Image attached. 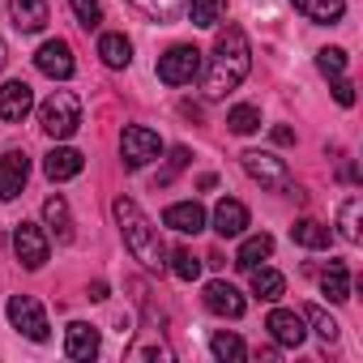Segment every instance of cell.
<instances>
[{"mask_svg": "<svg viewBox=\"0 0 363 363\" xmlns=\"http://www.w3.org/2000/svg\"><path fill=\"white\" fill-rule=\"evenodd\" d=\"M206 308L214 312V316H231V320H240L244 316V308H248V299L231 286V282H223V278H214V282H206Z\"/></svg>", "mask_w": 363, "mask_h": 363, "instance_id": "cell-11", "label": "cell"}, {"mask_svg": "<svg viewBox=\"0 0 363 363\" xmlns=\"http://www.w3.org/2000/svg\"><path fill=\"white\" fill-rule=\"evenodd\" d=\"M77 124H82V103H77L73 90H56V94L39 107V128H43L48 137H56V141L73 137Z\"/></svg>", "mask_w": 363, "mask_h": 363, "instance_id": "cell-3", "label": "cell"}, {"mask_svg": "<svg viewBox=\"0 0 363 363\" xmlns=\"http://www.w3.org/2000/svg\"><path fill=\"white\" fill-rule=\"evenodd\" d=\"M82 167H86V158H82V150H73V145H56V150L43 158V175L52 179V184L77 179V175H82Z\"/></svg>", "mask_w": 363, "mask_h": 363, "instance_id": "cell-14", "label": "cell"}, {"mask_svg": "<svg viewBox=\"0 0 363 363\" xmlns=\"http://www.w3.org/2000/svg\"><path fill=\"white\" fill-rule=\"evenodd\" d=\"M240 162H244V171L257 179L261 189H274V193H286V189H291V171H286V162H282L278 154L244 150V154H240Z\"/></svg>", "mask_w": 363, "mask_h": 363, "instance_id": "cell-7", "label": "cell"}, {"mask_svg": "<svg viewBox=\"0 0 363 363\" xmlns=\"http://www.w3.org/2000/svg\"><path fill=\"white\" fill-rule=\"evenodd\" d=\"M99 329L94 325H86V320H73L69 329H65V354L69 359H77V363H90L94 354H99Z\"/></svg>", "mask_w": 363, "mask_h": 363, "instance_id": "cell-15", "label": "cell"}, {"mask_svg": "<svg viewBox=\"0 0 363 363\" xmlns=\"http://www.w3.org/2000/svg\"><path fill=\"white\" fill-rule=\"evenodd\" d=\"M210 350H214V359H223V363H244V359H248L244 337H235V333H227V329H218V333L210 337Z\"/></svg>", "mask_w": 363, "mask_h": 363, "instance_id": "cell-26", "label": "cell"}, {"mask_svg": "<svg viewBox=\"0 0 363 363\" xmlns=\"http://www.w3.org/2000/svg\"><path fill=\"white\" fill-rule=\"evenodd\" d=\"M69 5H73L77 22L86 30H99V22H103V0H69Z\"/></svg>", "mask_w": 363, "mask_h": 363, "instance_id": "cell-34", "label": "cell"}, {"mask_svg": "<svg viewBox=\"0 0 363 363\" xmlns=\"http://www.w3.org/2000/svg\"><path fill=\"white\" fill-rule=\"evenodd\" d=\"M265 329L274 333V342L278 346H303V337H308V329H303V316L299 312H291V308H274L269 312V320H265Z\"/></svg>", "mask_w": 363, "mask_h": 363, "instance_id": "cell-13", "label": "cell"}, {"mask_svg": "<svg viewBox=\"0 0 363 363\" xmlns=\"http://www.w3.org/2000/svg\"><path fill=\"white\" fill-rule=\"evenodd\" d=\"M244 227H248V206L235 201V197H223L214 206V231L223 240H235V235H244Z\"/></svg>", "mask_w": 363, "mask_h": 363, "instance_id": "cell-18", "label": "cell"}, {"mask_svg": "<svg viewBox=\"0 0 363 363\" xmlns=\"http://www.w3.org/2000/svg\"><path fill=\"white\" fill-rule=\"evenodd\" d=\"M30 111H35V90L26 82H5L0 86V120L22 124Z\"/></svg>", "mask_w": 363, "mask_h": 363, "instance_id": "cell-12", "label": "cell"}, {"mask_svg": "<svg viewBox=\"0 0 363 363\" xmlns=\"http://www.w3.org/2000/svg\"><path fill=\"white\" fill-rule=\"evenodd\" d=\"M0 69H5V43H0Z\"/></svg>", "mask_w": 363, "mask_h": 363, "instance_id": "cell-38", "label": "cell"}, {"mask_svg": "<svg viewBox=\"0 0 363 363\" xmlns=\"http://www.w3.org/2000/svg\"><path fill=\"white\" fill-rule=\"evenodd\" d=\"M320 291L329 295V303H346L350 299V274L342 261H329V269L320 274Z\"/></svg>", "mask_w": 363, "mask_h": 363, "instance_id": "cell-25", "label": "cell"}, {"mask_svg": "<svg viewBox=\"0 0 363 363\" xmlns=\"http://www.w3.org/2000/svg\"><path fill=\"white\" fill-rule=\"evenodd\" d=\"M162 227H171L179 235H197V231H206V210L197 201H175L162 210Z\"/></svg>", "mask_w": 363, "mask_h": 363, "instance_id": "cell-17", "label": "cell"}, {"mask_svg": "<svg viewBox=\"0 0 363 363\" xmlns=\"http://www.w3.org/2000/svg\"><path fill=\"white\" fill-rule=\"evenodd\" d=\"M111 210H116V223H120L124 248H128L145 269L162 274V269H167V248H162V240H158V227L141 214V206H137L133 197H116Z\"/></svg>", "mask_w": 363, "mask_h": 363, "instance_id": "cell-2", "label": "cell"}, {"mask_svg": "<svg viewBox=\"0 0 363 363\" xmlns=\"http://www.w3.org/2000/svg\"><path fill=\"white\" fill-rule=\"evenodd\" d=\"M291 240H295L299 248H312V252H320V248H329L333 231H329L325 223H316V218H299V223L291 227Z\"/></svg>", "mask_w": 363, "mask_h": 363, "instance_id": "cell-23", "label": "cell"}, {"mask_svg": "<svg viewBox=\"0 0 363 363\" xmlns=\"http://www.w3.org/2000/svg\"><path fill=\"white\" fill-rule=\"evenodd\" d=\"M9 18L22 35H39L52 22V9H48V0H9Z\"/></svg>", "mask_w": 363, "mask_h": 363, "instance_id": "cell-16", "label": "cell"}, {"mask_svg": "<svg viewBox=\"0 0 363 363\" xmlns=\"http://www.w3.org/2000/svg\"><path fill=\"white\" fill-rule=\"evenodd\" d=\"M167 261H171V274H175L179 282H193V278L201 274V261H197V257H193L189 248H175V252H171Z\"/></svg>", "mask_w": 363, "mask_h": 363, "instance_id": "cell-32", "label": "cell"}, {"mask_svg": "<svg viewBox=\"0 0 363 363\" xmlns=\"http://www.w3.org/2000/svg\"><path fill=\"white\" fill-rule=\"evenodd\" d=\"M35 69H39L43 77H52V82H69L73 69H77L73 48H69L65 39H48V43H39V52H35Z\"/></svg>", "mask_w": 363, "mask_h": 363, "instance_id": "cell-8", "label": "cell"}, {"mask_svg": "<svg viewBox=\"0 0 363 363\" xmlns=\"http://www.w3.org/2000/svg\"><path fill=\"white\" fill-rule=\"evenodd\" d=\"M26 179H30V158H26L22 150H9V154H0V197H5V201L22 197Z\"/></svg>", "mask_w": 363, "mask_h": 363, "instance_id": "cell-10", "label": "cell"}, {"mask_svg": "<svg viewBox=\"0 0 363 363\" xmlns=\"http://www.w3.org/2000/svg\"><path fill=\"white\" fill-rule=\"evenodd\" d=\"M316 69H320L325 77H342V73H346V52H342V48H320V52H316Z\"/></svg>", "mask_w": 363, "mask_h": 363, "instance_id": "cell-33", "label": "cell"}, {"mask_svg": "<svg viewBox=\"0 0 363 363\" xmlns=\"http://www.w3.org/2000/svg\"><path fill=\"white\" fill-rule=\"evenodd\" d=\"M99 60L107 65V69H128L133 65V43L124 39V35H99Z\"/></svg>", "mask_w": 363, "mask_h": 363, "instance_id": "cell-20", "label": "cell"}, {"mask_svg": "<svg viewBox=\"0 0 363 363\" xmlns=\"http://www.w3.org/2000/svg\"><path fill=\"white\" fill-rule=\"evenodd\" d=\"M252 69V48H248V35L240 26H223L218 39H214V52L210 60H201V94L210 103L227 99L231 90H240V82L248 77Z\"/></svg>", "mask_w": 363, "mask_h": 363, "instance_id": "cell-1", "label": "cell"}, {"mask_svg": "<svg viewBox=\"0 0 363 363\" xmlns=\"http://www.w3.org/2000/svg\"><path fill=\"white\" fill-rule=\"evenodd\" d=\"M193 77H201V52L193 43H175L158 56V82L167 86H189Z\"/></svg>", "mask_w": 363, "mask_h": 363, "instance_id": "cell-5", "label": "cell"}, {"mask_svg": "<svg viewBox=\"0 0 363 363\" xmlns=\"http://www.w3.org/2000/svg\"><path fill=\"white\" fill-rule=\"evenodd\" d=\"M274 141H278V145H291V141H295V133H291V128H274Z\"/></svg>", "mask_w": 363, "mask_h": 363, "instance_id": "cell-36", "label": "cell"}, {"mask_svg": "<svg viewBox=\"0 0 363 363\" xmlns=\"http://www.w3.org/2000/svg\"><path fill=\"white\" fill-rule=\"evenodd\" d=\"M227 128H231V133H240V137H248V133H257V128H261V111H257L252 103H240V107H231Z\"/></svg>", "mask_w": 363, "mask_h": 363, "instance_id": "cell-28", "label": "cell"}, {"mask_svg": "<svg viewBox=\"0 0 363 363\" xmlns=\"http://www.w3.org/2000/svg\"><path fill=\"white\" fill-rule=\"evenodd\" d=\"M43 218H48V227L56 231V240H73V214H69V201L65 197H48L43 201Z\"/></svg>", "mask_w": 363, "mask_h": 363, "instance_id": "cell-24", "label": "cell"}, {"mask_svg": "<svg viewBox=\"0 0 363 363\" xmlns=\"http://www.w3.org/2000/svg\"><path fill=\"white\" fill-rule=\"evenodd\" d=\"M5 312H9V325H13L22 337H30V342H48V337H52V325H48V312H43L39 299H30V295H13Z\"/></svg>", "mask_w": 363, "mask_h": 363, "instance_id": "cell-6", "label": "cell"}, {"mask_svg": "<svg viewBox=\"0 0 363 363\" xmlns=\"http://www.w3.org/2000/svg\"><path fill=\"white\" fill-rule=\"evenodd\" d=\"M252 274V295L257 299H265V303H278L282 295H286V278L278 274V269H269V265H257V269H248Z\"/></svg>", "mask_w": 363, "mask_h": 363, "instance_id": "cell-22", "label": "cell"}, {"mask_svg": "<svg viewBox=\"0 0 363 363\" xmlns=\"http://www.w3.org/2000/svg\"><path fill=\"white\" fill-rule=\"evenodd\" d=\"M133 9H141L145 18H154V22H171L179 9H184V0H128Z\"/></svg>", "mask_w": 363, "mask_h": 363, "instance_id": "cell-30", "label": "cell"}, {"mask_svg": "<svg viewBox=\"0 0 363 363\" xmlns=\"http://www.w3.org/2000/svg\"><path fill=\"white\" fill-rule=\"evenodd\" d=\"M333 99H337L342 107H350V103H354V86H350L346 77H333Z\"/></svg>", "mask_w": 363, "mask_h": 363, "instance_id": "cell-35", "label": "cell"}, {"mask_svg": "<svg viewBox=\"0 0 363 363\" xmlns=\"http://www.w3.org/2000/svg\"><path fill=\"white\" fill-rule=\"evenodd\" d=\"M158 154H162V137H158L154 128H145V124H128V128L120 133V158H124L128 171L150 167Z\"/></svg>", "mask_w": 363, "mask_h": 363, "instance_id": "cell-4", "label": "cell"}, {"mask_svg": "<svg viewBox=\"0 0 363 363\" xmlns=\"http://www.w3.org/2000/svg\"><path fill=\"white\" fill-rule=\"evenodd\" d=\"M303 320H308V325L316 329V337H325V342H337V333H342V325H337L325 308H316V303L303 308Z\"/></svg>", "mask_w": 363, "mask_h": 363, "instance_id": "cell-29", "label": "cell"}, {"mask_svg": "<svg viewBox=\"0 0 363 363\" xmlns=\"http://www.w3.org/2000/svg\"><path fill=\"white\" fill-rule=\"evenodd\" d=\"M269 257H274V235H265V231H261V235H248V240L240 244L235 265L248 274V269H257V265H261V261H269Z\"/></svg>", "mask_w": 363, "mask_h": 363, "instance_id": "cell-21", "label": "cell"}, {"mask_svg": "<svg viewBox=\"0 0 363 363\" xmlns=\"http://www.w3.org/2000/svg\"><path fill=\"white\" fill-rule=\"evenodd\" d=\"M189 18H193V26H201V30H214V26L227 18V0H193V5H189Z\"/></svg>", "mask_w": 363, "mask_h": 363, "instance_id": "cell-27", "label": "cell"}, {"mask_svg": "<svg viewBox=\"0 0 363 363\" xmlns=\"http://www.w3.org/2000/svg\"><path fill=\"white\" fill-rule=\"evenodd\" d=\"M291 5H295V13H303L316 26H333L346 13V0H291Z\"/></svg>", "mask_w": 363, "mask_h": 363, "instance_id": "cell-19", "label": "cell"}, {"mask_svg": "<svg viewBox=\"0 0 363 363\" xmlns=\"http://www.w3.org/2000/svg\"><path fill=\"white\" fill-rule=\"evenodd\" d=\"M90 299L103 303V299H107V282H94V286H90Z\"/></svg>", "mask_w": 363, "mask_h": 363, "instance_id": "cell-37", "label": "cell"}, {"mask_svg": "<svg viewBox=\"0 0 363 363\" xmlns=\"http://www.w3.org/2000/svg\"><path fill=\"white\" fill-rule=\"evenodd\" d=\"M13 252H18V261H22L26 269H43L52 244H48V235H43L39 223H18V231H13Z\"/></svg>", "mask_w": 363, "mask_h": 363, "instance_id": "cell-9", "label": "cell"}, {"mask_svg": "<svg viewBox=\"0 0 363 363\" xmlns=\"http://www.w3.org/2000/svg\"><path fill=\"white\" fill-rule=\"evenodd\" d=\"M359 214H363V201L359 197H350L342 206V214H337V227H342V240L346 244H359Z\"/></svg>", "mask_w": 363, "mask_h": 363, "instance_id": "cell-31", "label": "cell"}]
</instances>
